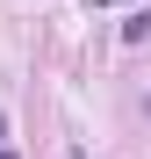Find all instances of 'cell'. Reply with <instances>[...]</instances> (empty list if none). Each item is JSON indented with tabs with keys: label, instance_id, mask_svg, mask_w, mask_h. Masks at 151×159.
Returning <instances> with one entry per match:
<instances>
[{
	"label": "cell",
	"instance_id": "1",
	"mask_svg": "<svg viewBox=\"0 0 151 159\" xmlns=\"http://www.w3.org/2000/svg\"><path fill=\"white\" fill-rule=\"evenodd\" d=\"M0 130H7V123H0Z\"/></svg>",
	"mask_w": 151,
	"mask_h": 159
}]
</instances>
